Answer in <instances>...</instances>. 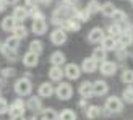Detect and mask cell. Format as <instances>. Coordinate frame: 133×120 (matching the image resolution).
I'll list each match as a JSON object with an SVG mask.
<instances>
[{
    "instance_id": "28",
    "label": "cell",
    "mask_w": 133,
    "mask_h": 120,
    "mask_svg": "<svg viewBox=\"0 0 133 120\" xmlns=\"http://www.w3.org/2000/svg\"><path fill=\"white\" fill-rule=\"evenodd\" d=\"M41 120H58V114L54 110V109H44L42 110V114H41Z\"/></svg>"
},
{
    "instance_id": "49",
    "label": "cell",
    "mask_w": 133,
    "mask_h": 120,
    "mask_svg": "<svg viewBox=\"0 0 133 120\" xmlns=\"http://www.w3.org/2000/svg\"><path fill=\"white\" fill-rule=\"evenodd\" d=\"M127 32H128V34L131 36V39H133V24H130V26H128V29H127Z\"/></svg>"
},
{
    "instance_id": "34",
    "label": "cell",
    "mask_w": 133,
    "mask_h": 120,
    "mask_svg": "<svg viewBox=\"0 0 133 120\" xmlns=\"http://www.w3.org/2000/svg\"><path fill=\"white\" fill-rule=\"evenodd\" d=\"M120 79L125 84H133V70H130V68L123 70L122 75H120Z\"/></svg>"
},
{
    "instance_id": "37",
    "label": "cell",
    "mask_w": 133,
    "mask_h": 120,
    "mask_svg": "<svg viewBox=\"0 0 133 120\" xmlns=\"http://www.w3.org/2000/svg\"><path fill=\"white\" fill-rule=\"evenodd\" d=\"M28 13H29V16L32 18V19H41V18H44V13L39 10V6L36 5V6H31V8H28Z\"/></svg>"
},
{
    "instance_id": "3",
    "label": "cell",
    "mask_w": 133,
    "mask_h": 120,
    "mask_svg": "<svg viewBox=\"0 0 133 120\" xmlns=\"http://www.w3.org/2000/svg\"><path fill=\"white\" fill-rule=\"evenodd\" d=\"M55 96L60 99V101H68L73 96V88L70 83H58V86L55 88Z\"/></svg>"
},
{
    "instance_id": "35",
    "label": "cell",
    "mask_w": 133,
    "mask_h": 120,
    "mask_svg": "<svg viewBox=\"0 0 133 120\" xmlns=\"http://www.w3.org/2000/svg\"><path fill=\"white\" fill-rule=\"evenodd\" d=\"M75 18H78L81 23H86V21L91 18V13L86 10V8H83V10H76V11H75Z\"/></svg>"
},
{
    "instance_id": "27",
    "label": "cell",
    "mask_w": 133,
    "mask_h": 120,
    "mask_svg": "<svg viewBox=\"0 0 133 120\" xmlns=\"http://www.w3.org/2000/svg\"><path fill=\"white\" fill-rule=\"evenodd\" d=\"M110 18L114 19V23H117V24H123V23H127V13H125L123 10H115V11H114V15H112Z\"/></svg>"
},
{
    "instance_id": "4",
    "label": "cell",
    "mask_w": 133,
    "mask_h": 120,
    "mask_svg": "<svg viewBox=\"0 0 133 120\" xmlns=\"http://www.w3.org/2000/svg\"><path fill=\"white\" fill-rule=\"evenodd\" d=\"M26 110V102L23 99H15L13 104L8 107V115L10 117H16V115H24Z\"/></svg>"
},
{
    "instance_id": "19",
    "label": "cell",
    "mask_w": 133,
    "mask_h": 120,
    "mask_svg": "<svg viewBox=\"0 0 133 120\" xmlns=\"http://www.w3.org/2000/svg\"><path fill=\"white\" fill-rule=\"evenodd\" d=\"M65 76L63 68L62 66H57V65H52L50 70H49V78L50 81H62V78Z\"/></svg>"
},
{
    "instance_id": "41",
    "label": "cell",
    "mask_w": 133,
    "mask_h": 120,
    "mask_svg": "<svg viewBox=\"0 0 133 120\" xmlns=\"http://www.w3.org/2000/svg\"><path fill=\"white\" fill-rule=\"evenodd\" d=\"M115 52H117V58H118V60H125V58H127V50H125V49L117 47Z\"/></svg>"
},
{
    "instance_id": "52",
    "label": "cell",
    "mask_w": 133,
    "mask_h": 120,
    "mask_svg": "<svg viewBox=\"0 0 133 120\" xmlns=\"http://www.w3.org/2000/svg\"><path fill=\"white\" fill-rule=\"evenodd\" d=\"M0 45H2V44H0Z\"/></svg>"
},
{
    "instance_id": "9",
    "label": "cell",
    "mask_w": 133,
    "mask_h": 120,
    "mask_svg": "<svg viewBox=\"0 0 133 120\" xmlns=\"http://www.w3.org/2000/svg\"><path fill=\"white\" fill-rule=\"evenodd\" d=\"M31 31L34 32L36 36L45 34V32H47V23H45V19H44V18H41V19H32Z\"/></svg>"
},
{
    "instance_id": "46",
    "label": "cell",
    "mask_w": 133,
    "mask_h": 120,
    "mask_svg": "<svg viewBox=\"0 0 133 120\" xmlns=\"http://www.w3.org/2000/svg\"><path fill=\"white\" fill-rule=\"evenodd\" d=\"M10 120H26L24 115H16V117H10Z\"/></svg>"
},
{
    "instance_id": "7",
    "label": "cell",
    "mask_w": 133,
    "mask_h": 120,
    "mask_svg": "<svg viewBox=\"0 0 133 120\" xmlns=\"http://www.w3.org/2000/svg\"><path fill=\"white\" fill-rule=\"evenodd\" d=\"M63 73H65V76L68 79L75 81V79H78L79 75H81V68H79L76 63H66L65 68H63Z\"/></svg>"
},
{
    "instance_id": "18",
    "label": "cell",
    "mask_w": 133,
    "mask_h": 120,
    "mask_svg": "<svg viewBox=\"0 0 133 120\" xmlns=\"http://www.w3.org/2000/svg\"><path fill=\"white\" fill-rule=\"evenodd\" d=\"M78 92H79V96H81V97L89 99L92 96V83L91 81H83L81 84L78 86Z\"/></svg>"
},
{
    "instance_id": "17",
    "label": "cell",
    "mask_w": 133,
    "mask_h": 120,
    "mask_svg": "<svg viewBox=\"0 0 133 120\" xmlns=\"http://www.w3.org/2000/svg\"><path fill=\"white\" fill-rule=\"evenodd\" d=\"M37 92H39V96L41 97H50V96H54V92H55V89H54V84H50V83H41L39 84V89H37Z\"/></svg>"
},
{
    "instance_id": "39",
    "label": "cell",
    "mask_w": 133,
    "mask_h": 120,
    "mask_svg": "<svg viewBox=\"0 0 133 120\" xmlns=\"http://www.w3.org/2000/svg\"><path fill=\"white\" fill-rule=\"evenodd\" d=\"M8 107H10L8 101H6L5 97H2V96H0V115H3V114H8Z\"/></svg>"
},
{
    "instance_id": "11",
    "label": "cell",
    "mask_w": 133,
    "mask_h": 120,
    "mask_svg": "<svg viewBox=\"0 0 133 120\" xmlns=\"http://www.w3.org/2000/svg\"><path fill=\"white\" fill-rule=\"evenodd\" d=\"M26 107H28V110H31V112H39L41 107H42V97L29 94L28 101H26Z\"/></svg>"
},
{
    "instance_id": "22",
    "label": "cell",
    "mask_w": 133,
    "mask_h": 120,
    "mask_svg": "<svg viewBox=\"0 0 133 120\" xmlns=\"http://www.w3.org/2000/svg\"><path fill=\"white\" fill-rule=\"evenodd\" d=\"M49 62L50 65H57V66H62L65 63V54L62 50H55V52H52V55L49 57Z\"/></svg>"
},
{
    "instance_id": "2",
    "label": "cell",
    "mask_w": 133,
    "mask_h": 120,
    "mask_svg": "<svg viewBox=\"0 0 133 120\" xmlns=\"http://www.w3.org/2000/svg\"><path fill=\"white\" fill-rule=\"evenodd\" d=\"M104 107H105V110H109L110 114H120V112L123 110V102H122L120 97L110 96V97H107Z\"/></svg>"
},
{
    "instance_id": "47",
    "label": "cell",
    "mask_w": 133,
    "mask_h": 120,
    "mask_svg": "<svg viewBox=\"0 0 133 120\" xmlns=\"http://www.w3.org/2000/svg\"><path fill=\"white\" fill-rule=\"evenodd\" d=\"M66 5H71V6H76V0H65Z\"/></svg>"
},
{
    "instance_id": "33",
    "label": "cell",
    "mask_w": 133,
    "mask_h": 120,
    "mask_svg": "<svg viewBox=\"0 0 133 120\" xmlns=\"http://www.w3.org/2000/svg\"><path fill=\"white\" fill-rule=\"evenodd\" d=\"M86 10H88L91 15H96V13L101 11V3H99L97 0H89L88 5H86Z\"/></svg>"
},
{
    "instance_id": "26",
    "label": "cell",
    "mask_w": 133,
    "mask_h": 120,
    "mask_svg": "<svg viewBox=\"0 0 133 120\" xmlns=\"http://www.w3.org/2000/svg\"><path fill=\"white\" fill-rule=\"evenodd\" d=\"M115 10H117V6L112 3V2H105V3L101 5V13H102L104 16H109V18H110L112 15H114Z\"/></svg>"
},
{
    "instance_id": "29",
    "label": "cell",
    "mask_w": 133,
    "mask_h": 120,
    "mask_svg": "<svg viewBox=\"0 0 133 120\" xmlns=\"http://www.w3.org/2000/svg\"><path fill=\"white\" fill-rule=\"evenodd\" d=\"M29 50L34 52V54H37V55H41L42 50H44V44L39 41V39H34V41L29 42Z\"/></svg>"
},
{
    "instance_id": "20",
    "label": "cell",
    "mask_w": 133,
    "mask_h": 120,
    "mask_svg": "<svg viewBox=\"0 0 133 120\" xmlns=\"http://www.w3.org/2000/svg\"><path fill=\"white\" fill-rule=\"evenodd\" d=\"M101 47H104L107 52H112V50H115L118 47V44H117V39L115 37H112V36H104V39L101 41Z\"/></svg>"
},
{
    "instance_id": "50",
    "label": "cell",
    "mask_w": 133,
    "mask_h": 120,
    "mask_svg": "<svg viewBox=\"0 0 133 120\" xmlns=\"http://www.w3.org/2000/svg\"><path fill=\"white\" fill-rule=\"evenodd\" d=\"M0 96H2V86H0Z\"/></svg>"
},
{
    "instance_id": "15",
    "label": "cell",
    "mask_w": 133,
    "mask_h": 120,
    "mask_svg": "<svg viewBox=\"0 0 133 120\" xmlns=\"http://www.w3.org/2000/svg\"><path fill=\"white\" fill-rule=\"evenodd\" d=\"M0 52H2L3 57L6 60H10V62H16V60H18V50L16 49H10L8 45L2 44V45H0Z\"/></svg>"
},
{
    "instance_id": "32",
    "label": "cell",
    "mask_w": 133,
    "mask_h": 120,
    "mask_svg": "<svg viewBox=\"0 0 133 120\" xmlns=\"http://www.w3.org/2000/svg\"><path fill=\"white\" fill-rule=\"evenodd\" d=\"M107 32H109V36H112V37H118L123 32V29H122V26L120 24H117V23H114V24H110L109 28H107Z\"/></svg>"
},
{
    "instance_id": "40",
    "label": "cell",
    "mask_w": 133,
    "mask_h": 120,
    "mask_svg": "<svg viewBox=\"0 0 133 120\" xmlns=\"http://www.w3.org/2000/svg\"><path fill=\"white\" fill-rule=\"evenodd\" d=\"M15 70H13V68H2V70H0V75H2L3 78H10V76H13V75H15Z\"/></svg>"
},
{
    "instance_id": "42",
    "label": "cell",
    "mask_w": 133,
    "mask_h": 120,
    "mask_svg": "<svg viewBox=\"0 0 133 120\" xmlns=\"http://www.w3.org/2000/svg\"><path fill=\"white\" fill-rule=\"evenodd\" d=\"M36 5H39L37 0H26V6H28V8H31V6H36Z\"/></svg>"
},
{
    "instance_id": "8",
    "label": "cell",
    "mask_w": 133,
    "mask_h": 120,
    "mask_svg": "<svg viewBox=\"0 0 133 120\" xmlns=\"http://www.w3.org/2000/svg\"><path fill=\"white\" fill-rule=\"evenodd\" d=\"M104 36H105V32H104L102 28H92L88 32V41L91 44H101V41L104 39Z\"/></svg>"
},
{
    "instance_id": "36",
    "label": "cell",
    "mask_w": 133,
    "mask_h": 120,
    "mask_svg": "<svg viewBox=\"0 0 133 120\" xmlns=\"http://www.w3.org/2000/svg\"><path fill=\"white\" fill-rule=\"evenodd\" d=\"M122 97H123V101H125V102H130V104H133V86H131V84H128L127 88L123 89V92H122Z\"/></svg>"
},
{
    "instance_id": "48",
    "label": "cell",
    "mask_w": 133,
    "mask_h": 120,
    "mask_svg": "<svg viewBox=\"0 0 133 120\" xmlns=\"http://www.w3.org/2000/svg\"><path fill=\"white\" fill-rule=\"evenodd\" d=\"M52 0H37V3H41V5H50Z\"/></svg>"
},
{
    "instance_id": "14",
    "label": "cell",
    "mask_w": 133,
    "mask_h": 120,
    "mask_svg": "<svg viewBox=\"0 0 133 120\" xmlns=\"http://www.w3.org/2000/svg\"><path fill=\"white\" fill-rule=\"evenodd\" d=\"M23 63H24V66H28V68H32V66H36L39 63V55L34 54V52H31V50H28L23 55Z\"/></svg>"
},
{
    "instance_id": "23",
    "label": "cell",
    "mask_w": 133,
    "mask_h": 120,
    "mask_svg": "<svg viewBox=\"0 0 133 120\" xmlns=\"http://www.w3.org/2000/svg\"><path fill=\"white\" fill-rule=\"evenodd\" d=\"M86 117H88L89 120H94V118H99L102 115V109L99 107V105H88L86 107Z\"/></svg>"
},
{
    "instance_id": "16",
    "label": "cell",
    "mask_w": 133,
    "mask_h": 120,
    "mask_svg": "<svg viewBox=\"0 0 133 120\" xmlns=\"http://www.w3.org/2000/svg\"><path fill=\"white\" fill-rule=\"evenodd\" d=\"M18 24V21L15 19V16L13 15H8V16H5L2 19V23H0V26H2V29L6 31V32H11L13 29H15V26Z\"/></svg>"
},
{
    "instance_id": "44",
    "label": "cell",
    "mask_w": 133,
    "mask_h": 120,
    "mask_svg": "<svg viewBox=\"0 0 133 120\" xmlns=\"http://www.w3.org/2000/svg\"><path fill=\"white\" fill-rule=\"evenodd\" d=\"M5 8H6V3L3 2V0H0V13L5 11Z\"/></svg>"
},
{
    "instance_id": "25",
    "label": "cell",
    "mask_w": 133,
    "mask_h": 120,
    "mask_svg": "<svg viewBox=\"0 0 133 120\" xmlns=\"http://www.w3.org/2000/svg\"><path fill=\"white\" fill-rule=\"evenodd\" d=\"M92 58L96 60V62H104L105 58H107V50H105L104 47H96L94 50H92V55H91Z\"/></svg>"
},
{
    "instance_id": "12",
    "label": "cell",
    "mask_w": 133,
    "mask_h": 120,
    "mask_svg": "<svg viewBox=\"0 0 133 120\" xmlns=\"http://www.w3.org/2000/svg\"><path fill=\"white\" fill-rule=\"evenodd\" d=\"M99 68V62H96L92 57H88L81 62V71L84 73H94Z\"/></svg>"
},
{
    "instance_id": "43",
    "label": "cell",
    "mask_w": 133,
    "mask_h": 120,
    "mask_svg": "<svg viewBox=\"0 0 133 120\" xmlns=\"http://www.w3.org/2000/svg\"><path fill=\"white\" fill-rule=\"evenodd\" d=\"M3 2H5L6 5H16V3L19 2V0H3Z\"/></svg>"
},
{
    "instance_id": "6",
    "label": "cell",
    "mask_w": 133,
    "mask_h": 120,
    "mask_svg": "<svg viewBox=\"0 0 133 120\" xmlns=\"http://www.w3.org/2000/svg\"><path fill=\"white\" fill-rule=\"evenodd\" d=\"M99 71H101L104 76H114L117 73V63L110 62V60H104V62L99 63Z\"/></svg>"
},
{
    "instance_id": "21",
    "label": "cell",
    "mask_w": 133,
    "mask_h": 120,
    "mask_svg": "<svg viewBox=\"0 0 133 120\" xmlns=\"http://www.w3.org/2000/svg\"><path fill=\"white\" fill-rule=\"evenodd\" d=\"M11 15L15 16V19H16V21H24V19L29 16V13H28V8H26V6L16 5L15 8H13V13H11Z\"/></svg>"
},
{
    "instance_id": "51",
    "label": "cell",
    "mask_w": 133,
    "mask_h": 120,
    "mask_svg": "<svg viewBox=\"0 0 133 120\" xmlns=\"http://www.w3.org/2000/svg\"><path fill=\"white\" fill-rule=\"evenodd\" d=\"M130 2H131V5H133V0H130Z\"/></svg>"
},
{
    "instance_id": "24",
    "label": "cell",
    "mask_w": 133,
    "mask_h": 120,
    "mask_svg": "<svg viewBox=\"0 0 133 120\" xmlns=\"http://www.w3.org/2000/svg\"><path fill=\"white\" fill-rule=\"evenodd\" d=\"M131 41H133V39H131V36L128 34L127 31H123L122 34L117 37V44H118V47H122V49H127L128 45L131 44Z\"/></svg>"
},
{
    "instance_id": "5",
    "label": "cell",
    "mask_w": 133,
    "mask_h": 120,
    "mask_svg": "<svg viewBox=\"0 0 133 120\" xmlns=\"http://www.w3.org/2000/svg\"><path fill=\"white\" fill-rule=\"evenodd\" d=\"M50 42L54 45H63L66 42V31L63 28H55L50 32Z\"/></svg>"
},
{
    "instance_id": "10",
    "label": "cell",
    "mask_w": 133,
    "mask_h": 120,
    "mask_svg": "<svg viewBox=\"0 0 133 120\" xmlns=\"http://www.w3.org/2000/svg\"><path fill=\"white\" fill-rule=\"evenodd\" d=\"M62 28L65 31H68V32H76V31H79V28H81V21H79L78 18L71 16V18H68V19H65V21H63Z\"/></svg>"
},
{
    "instance_id": "13",
    "label": "cell",
    "mask_w": 133,
    "mask_h": 120,
    "mask_svg": "<svg viewBox=\"0 0 133 120\" xmlns=\"http://www.w3.org/2000/svg\"><path fill=\"white\" fill-rule=\"evenodd\" d=\"M107 91H109V86L104 79H97V81L92 83V94L94 96H104L107 94Z\"/></svg>"
},
{
    "instance_id": "31",
    "label": "cell",
    "mask_w": 133,
    "mask_h": 120,
    "mask_svg": "<svg viewBox=\"0 0 133 120\" xmlns=\"http://www.w3.org/2000/svg\"><path fill=\"white\" fill-rule=\"evenodd\" d=\"M58 120H76V114L71 109H63L58 114Z\"/></svg>"
},
{
    "instance_id": "1",
    "label": "cell",
    "mask_w": 133,
    "mask_h": 120,
    "mask_svg": "<svg viewBox=\"0 0 133 120\" xmlns=\"http://www.w3.org/2000/svg\"><path fill=\"white\" fill-rule=\"evenodd\" d=\"M13 89H15V92L18 96H21V97H24V96H29L31 92H32V84H31V81H29V78H19V79H16L15 81V86H13Z\"/></svg>"
},
{
    "instance_id": "45",
    "label": "cell",
    "mask_w": 133,
    "mask_h": 120,
    "mask_svg": "<svg viewBox=\"0 0 133 120\" xmlns=\"http://www.w3.org/2000/svg\"><path fill=\"white\" fill-rule=\"evenodd\" d=\"M78 105H79V107H83V109H86V107H88V105H86V99L83 97V101H79Z\"/></svg>"
},
{
    "instance_id": "38",
    "label": "cell",
    "mask_w": 133,
    "mask_h": 120,
    "mask_svg": "<svg viewBox=\"0 0 133 120\" xmlns=\"http://www.w3.org/2000/svg\"><path fill=\"white\" fill-rule=\"evenodd\" d=\"M5 45H8L10 49H16L18 50V47H19V39L18 37H15V36H10V37H6L5 39V42H3Z\"/></svg>"
},
{
    "instance_id": "30",
    "label": "cell",
    "mask_w": 133,
    "mask_h": 120,
    "mask_svg": "<svg viewBox=\"0 0 133 120\" xmlns=\"http://www.w3.org/2000/svg\"><path fill=\"white\" fill-rule=\"evenodd\" d=\"M11 32H13V36H15V37H18V39H19V41L28 36V29H26L23 24H16V26H15V29H13Z\"/></svg>"
}]
</instances>
